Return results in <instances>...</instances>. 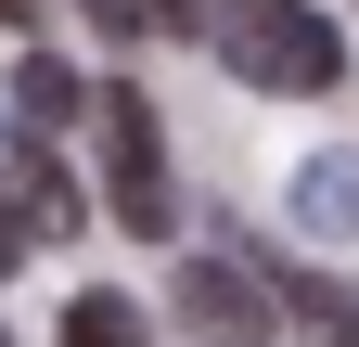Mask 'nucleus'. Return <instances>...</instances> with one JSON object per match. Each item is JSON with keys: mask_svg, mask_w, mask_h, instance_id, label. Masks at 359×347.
I'll list each match as a JSON object with an SVG mask.
<instances>
[{"mask_svg": "<svg viewBox=\"0 0 359 347\" xmlns=\"http://www.w3.org/2000/svg\"><path fill=\"white\" fill-rule=\"evenodd\" d=\"M13 116H26V129H65V116H90V91H77V65H52V52L26 39V52H13Z\"/></svg>", "mask_w": 359, "mask_h": 347, "instance_id": "obj_6", "label": "nucleus"}, {"mask_svg": "<svg viewBox=\"0 0 359 347\" xmlns=\"http://www.w3.org/2000/svg\"><path fill=\"white\" fill-rule=\"evenodd\" d=\"M205 39H218V65H231L244 91H283V103H308V91L346 77V26L321 0H231Z\"/></svg>", "mask_w": 359, "mask_h": 347, "instance_id": "obj_1", "label": "nucleus"}, {"mask_svg": "<svg viewBox=\"0 0 359 347\" xmlns=\"http://www.w3.org/2000/svg\"><path fill=\"white\" fill-rule=\"evenodd\" d=\"M295 232L308 244H359V155H308L295 167Z\"/></svg>", "mask_w": 359, "mask_h": 347, "instance_id": "obj_4", "label": "nucleus"}, {"mask_svg": "<svg viewBox=\"0 0 359 347\" xmlns=\"http://www.w3.org/2000/svg\"><path fill=\"white\" fill-rule=\"evenodd\" d=\"M167 309L193 322L205 347H269V322H283V309H269V270H257V257H180Z\"/></svg>", "mask_w": 359, "mask_h": 347, "instance_id": "obj_3", "label": "nucleus"}, {"mask_svg": "<svg viewBox=\"0 0 359 347\" xmlns=\"http://www.w3.org/2000/svg\"><path fill=\"white\" fill-rule=\"evenodd\" d=\"M0 26H39V0H0Z\"/></svg>", "mask_w": 359, "mask_h": 347, "instance_id": "obj_10", "label": "nucleus"}, {"mask_svg": "<svg viewBox=\"0 0 359 347\" xmlns=\"http://www.w3.org/2000/svg\"><path fill=\"white\" fill-rule=\"evenodd\" d=\"M103 129H116V219L128 232H180V193H167V129H154V103H142V77H103Z\"/></svg>", "mask_w": 359, "mask_h": 347, "instance_id": "obj_2", "label": "nucleus"}, {"mask_svg": "<svg viewBox=\"0 0 359 347\" xmlns=\"http://www.w3.org/2000/svg\"><path fill=\"white\" fill-rule=\"evenodd\" d=\"M65 347H154V334H142V309L116 283H90V296H65Z\"/></svg>", "mask_w": 359, "mask_h": 347, "instance_id": "obj_7", "label": "nucleus"}, {"mask_svg": "<svg viewBox=\"0 0 359 347\" xmlns=\"http://www.w3.org/2000/svg\"><path fill=\"white\" fill-rule=\"evenodd\" d=\"M0 193H13V219H26V244H65V232L90 219V206H77V181H65L52 155H26V181H0Z\"/></svg>", "mask_w": 359, "mask_h": 347, "instance_id": "obj_5", "label": "nucleus"}, {"mask_svg": "<svg viewBox=\"0 0 359 347\" xmlns=\"http://www.w3.org/2000/svg\"><path fill=\"white\" fill-rule=\"evenodd\" d=\"M0 347H13V334H0Z\"/></svg>", "mask_w": 359, "mask_h": 347, "instance_id": "obj_11", "label": "nucleus"}, {"mask_svg": "<svg viewBox=\"0 0 359 347\" xmlns=\"http://www.w3.org/2000/svg\"><path fill=\"white\" fill-rule=\"evenodd\" d=\"M13 257H26V219H13V193H0V270H13Z\"/></svg>", "mask_w": 359, "mask_h": 347, "instance_id": "obj_9", "label": "nucleus"}, {"mask_svg": "<svg viewBox=\"0 0 359 347\" xmlns=\"http://www.w3.org/2000/svg\"><path fill=\"white\" fill-rule=\"evenodd\" d=\"M77 13L103 26V39H193V26H205L193 0H77Z\"/></svg>", "mask_w": 359, "mask_h": 347, "instance_id": "obj_8", "label": "nucleus"}]
</instances>
